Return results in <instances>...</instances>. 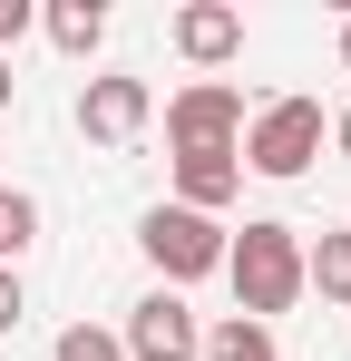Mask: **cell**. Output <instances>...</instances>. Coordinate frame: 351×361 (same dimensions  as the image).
I'll return each mask as SVG.
<instances>
[{
    "instance_id": "cell-13",
    "label": "cell",
    "mask_w": 351,
    "mask_h": 361,
    "mask_svg": "<svg viewBox=\"0 0 351 361\" xmlns=\"http://www.w3.org/2000/svg\"><path fill=\"white\" fill-rule=\"evenodd\" d=\"M49 361H127V352H117V332H108V322H68Z\"/></svg>"
},
{
    "instance_id": "cell-3",
    "label": "cell",
    "mask_w": 351,
    "mask_h": 361,
    "mask_svg": "<svg viewBox=\"0 0 351 361\" xmlns=\"http://www.w3.org/2000/svg\"><path fill=\"white\" fill-rule=\"evenodd\" d=\"M137 244H147V264L176 283H195V274H225V225L215 215H195V205H156L147 225H137Z\"/></svg>"
},
{
    "instance_id": "cell-16",
    "label": "cell",
    "mask_w": 351,
    "mask_h": 361,
    "mask_svg": "<svg viewBox=\"0 0 351 361\" xmlns=\"http://www.w3.org/2000/svg\"><path fill=\"white\" fill-rule=\"evenodd\" d=\"M332 147H342V157H351V108H332Z\"/></svg>"
},
{
    "instance_id": "cell-17",
    "label": "cell",
    "mask_w": 351,
    "mask_h": 361,
    "mask_svg": "<svg viewBox=\"0 0 351 361\" xmlns=\"http://www.w3.org/2000/svg\"><path fill=\"white\" fill-rule=\"evenodd\" d=\"M10 88H20V78H10V59H0V108H10Z\"/></svg>"
},
{
    "instance_id": "cell-9",
    "label": "cell",
    "mask_w": 351,
    "mask_h": 361,
    "mask_svg": "<svg viewBox=\"0 0 351 361\" xmlns=\"http://www.w3.org/2000/svg\"><path fill=\"white\" fill-rule=\"evenodd\" d=\"M302 293H322V302L351 312V235H312L302 244Z\"/></svg>"
},
{
    "instance_id": "cell-7",
    "label": "cell",
    "mask_w": 351,
    "mask_h": 361,
    "mask_svg": "<svg viewBox=\"0 0 351 361\" xmlns=\"http://www.w3.org/2000/svg\"><path fill=\"white\" fill-rule=\"evenodd\" d=\"M176 49L195 68H225L234 49H244V10H234V0H185V10H176Z\"/></svg>"
},
{
    "instance_id": "cell-14",
    "label": "cell",
    "mask_w": 351,
    "mask_h": 361,
    "mask_svg": "<svg viewBox=\"0 0 351 361\" xmlns=\"http://www.w3.org/2000/svg\"><path fill=\"white\" fill-rule=\"evenodd\" d=\"M20 312H30V293H20V274H0V342L20 332Z\"/></svg>"
},
{
    "instance_id": "cell-15",
    "label": "cell",
    "mask_w": 351,
    "mask_h": 361,
    "mask_svg": "<svg viewBox=\"0 0 351 361\" xmlns=\"http://www.w3.org/2000/svg\"><path fill=\"white\" fill-rule=\"evenodd\" d=\"M30 20H39V10H30V0H0V59H10V39H20V30H30Z\"/></svg>"
},
{
    "instance_id": "cell-18",
    "label": "cell",
    "mask_w": 351,
    "mask_h": 361,
    "mask_svg": "<svg viewBox=\"0 0 351 361\" xmlns=\"http://www.w3.org/2000/svg\"><path fill=\"white\" fill-rule=\"evenodd\" d=\"M342 68H351V20H342Z\"/></svg>"
},
{
    "instance_id": "cell-11",
    "label": "cell",
    "mask_w": 351,
    "mask_h": 361,
    "mask_svg": "<svg viewBox=\"0 0 351 361\" xmlns=\"http://www.w3.org/2000/svg\"><path fill=\"white\" fill-rule=\"evenodd\" d=\"M195 361H283V342H273L264 322H244V312H234V322L205 332V352H195Z\"/></svg>"
},
{
    "instance_id": "cell-4",
    "label": "cell",
    "mask_w": 351,
    "mask_h": 361,
    "mask_svg": "<svg viewBox=\"0 0 351 361\" xmlns=\"http://www.w3.org/2000/svg\"><path fill=\"white\" fill-rule=\"evenodd\" d=\"M166 147L195 157V147H244V88L234 78H195L166 98Z\"/></svg>"
},
{
    "instance_id": "cell-5",
    "label": "cell",
    "mask_w": 351,
    "mask_h": 361,
    "mask_svg": "<svg viewBox=\"0 0 351 361\" xmlns=\"http://www.w3.org/2000/svg\"><path fill=\"white\" fill-rule=\"evenodd\" d=\"M117 352H127V361H195V352H205V322L185 312V293H166V283H156V293L127 312Z\"/></svg>"
},
{
    "instance_id": "cell-8",
    "label": "cell",
    "mask_w": 351,
    "mask_h": 361,
    "mask_svg": "<svg viewBox=\"0 0 351 361\" xmlns=\"http://www.w3.org/2000/svg\"><path fill=\"white\" fill-rule=\"evenodd\" d=\"M234 185H244V157H234V147H195V157H176V205H195V215H225Z\"/></svg>"
},
{
    "instance_id": "cell-12",
    "label": "cell",
    "mask_w": 351,
    "mask_h": 361,
    "mask_svg": "<svg viewBox=\"0 0 351 361\" xmlns=\"http://www.w3.org/2000/svg\"><path fill=\"white\" fill-rule=\"evenodd\" d=\"M30 244H39V205H30L20 185H0V274H10Z\"/></svg>"
},
{
    "instance_id": "cell-2",
    "label": "cell",
    "mask_w": 351,
    "mask_h": 361,
    "mask_svg": "<svg viewBox=\"0 0 351 361\" xmlns=\"http://www.w3.org/2000/svg\"><path fill=\"white\" fill-rule=\"evenodd\" d=\"M322 137H332V118H322V98H273V108H254V118H244V147H234V157H244L254 176L292 185V176H312Z\"/></svg>"
},
{
    "instance_id": "cell-1",
    "label": "cell",
    "mask_w": 351,
    "mask_h": 361,
    "mask_svg": "<svg viewBox=\"0 0 351 361\" xmlns=\"http://www.w3.org/2000/svg\"><path fill=\"white\" fill-rule=\"evenodd\" d=\"M225 283H234V312L273 332V312L302 302V235L283 215H254L244 235H225Z\"/></svg>"
},
{
    "instance_id": "cell-10",
    "label": "cell",
    "mask_w": 351,
    "mask_h": 361,
    "mask_svg": "<svg viewBox=\"0 0 351 361\" xmlns=\"http://www.w3.org/2000/svg\"><path fill=\"white\" fill-rule=\"evenodd\" d=\"M39 30H49L68 59H98V39H108V10H98V0H49V10H39Z\"/></svg>"
},
{
    "instance_id": "cell-6",
    "label": "cell",
    "mask_w": 351,
    "mask_h": 361,
    "mask_svg": "<svg viewBox=\"0 0 351 361\" xmlns=\"http://www.w3.org/2000/svg\"><path fill=\"white\" fill-rule=\"evenodd\" d=\"M147 118H156L147 78H88V88H78V137H88V147H137Z\"/></svg>"
}]
</instances>
